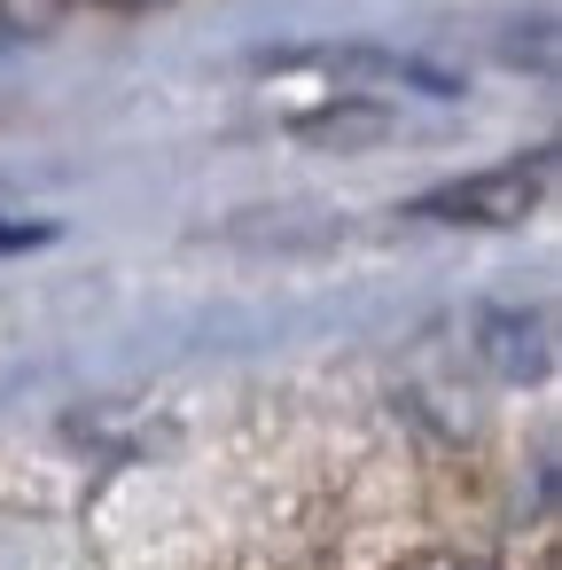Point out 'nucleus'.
I'll use <instances>...</instances> for the list:
<instances>
[{"label": "nucleus", "instance_id": "obj_1", "mask_svg": "<svg viewBox=\"0 0 562 570\" xmlns=\"http://www.w3.org/2000/svg\"><path fill=\"white\" fill-rule=\"evenodd\" d=\"M546 180H554V157L539 149V157H515V165H500V173H476V180H453V188L422 196V219L507 227V219H523V212H531V204L546 196Z\"/></svg>", "mask_w": 562, "mask_h": 570}]
</instances>
